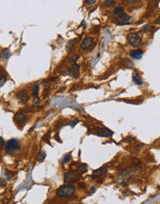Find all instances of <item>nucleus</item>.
I'll list each match as a JSON object with an SVG mask.
<instances>
[{
    "label": "nucleus",
    "mask_w": 160,
    "mask_h": 204,
    "mask_svg": "<svg viewBox=\"0 0 160 204\" xmlns=\"http://www.w3.org/2000/svg\"><path fill=\"white\" fill-rule=\"evenodd\" d=\"M75 192V186H71V185H64L61 186L60 187L57 188L56 190V196L61 199H65V198H69L72 196Z\"/></svg>",
    "instance_id": "f257e3e1"
},
{
    "label": "nucleus",
    "mask_w": 160,
    "mask_h": 204,
    "mask_svg": "<svg viewBox=\"0 0 160 204\" xmlns=\"http://www.w3.org/2000/svg\"><path fill=\"white\" fill-rule=\"evenodd\" d=\"M19 141L17 139H11L9 140L7 145H6V151L7 153L10 154V155H13L17 153L19 150H20V147H19Z\"/></svg>",
    "instance_id": "f03ea898"
},
{
    "label": "nucleus",
    "mask_w": 160,
    "mask_h": 204,
    "mask_svg": "<svg viewBox=\"0 0 160 204\" xmlns=\"http://www.w3.org/2000/svg\"><path fill=\"white\" fill-rule=\"evenodd\" d=\"M127 40L132 47H138L141 45V43H142V38L136 33H129L127 35Z\"/></svg>",
    "instance_id": "7ed1b4c3"
},
{
    "label": "nucleus",
    "mask_w": 160,
    "mask_h": 204,
    "mask_svg": "<svg viewBox=\"0 0 160 204\" xmlns=\"http://www.w3.org/2000/svg\"><path fill=\"white\" fill-rule=\"evenodd\" d=\"M80 175L78 174L77 173L75 172H69V173H67L64 176V182L65 183H74V182H76L78 179H79Z\"/></svg>",
    "instance_id": "20e7f679"
},
{
    "label": "nucleus",
    "mask_w": 160,
    "mask_h": 204,
    "mask_svg": "<svg viewBox=\"0 0 160 204\" xmlns=\"http://www.w3.org/2000/svg\"><path fill=\"white\" fill-rule=\"evenodd\" d=\"M29 117L24 113H21V112H19L14 116V122L17 123L18 125H22L24 124L27 121H28Z\"/></svg>",
    "instance_id": "39448f33"
},
{
    "label": "nucleus",
    "mask_w": 160,
    "mask_h": 204,
    "mask_svg": "<svg viewBox=\"0 0 160 204\" xmlns=\"http://www.w3.org/2000/svg\"><path fill=\"white\" fill-rule=\"evenodd\" d=\"M68 73H69V75L74 77V78H78L80 73V66L75 63L72 64L71 68L68 71Z\"/></svg>",
    "instance_id": "423d86ee"
},
{
    "label": "nucleus",
    "mask_w": 160,
    "mask_h": 204,
    "mask_svg": "<svg viewBox=\"0 0 160 204\" xmlns=\"http://www.w3.org/2000/svg\"><path fill=\"white\" fill-rule=\"evenodd\" d=\"M17 98L19 99V101L21 103V104H25L29 101V95L26 93V91H20L17 94Z\"/></svg>",
    "instance_id": "0eeeda50"
},
{
    "label": "nucleus",
    "mask_w": 160,
    "mask_h": 204,
    "mask_svg": "<svg viewBox=\"0 0 160 204\" xmlns=\"http://www.w3.org/2000/svg\"><path fill=\"white\" fill-rule=\"evenodd\" d=\"M93 44H94V38L88 36V37H86V38L83 40V42L81 43V48L82 49V50H87L88 48H90V46H91Z\"/></svg>",
    "instance_id": "6e6552de"
},
{
    "label": "nucleus",
    "mask_w": 160,
    "mask_h": 204,
    "mask_svg": "<svg viewBox=\"0 0 160 204\" xmlns=\"http://www.w3.org/2000/svg\"><path fill=\"white\" fill-rule=\"evenodd\" d=\"M96 135H99V136H103V137H108V136H111L113 135V132L107 128H102L97 132Z\"/></svg>",
    "instance_id": "1a4fd4ad"
},
{
    "label": "nucleus",
    "mask_w": 160,
    "mask_h": 204,
    "mask_svg": "<svg viewBox=\"0 0 160 204\" xmlns=\"http://www.w3.org/2000/svg\"><path fill=\"white\" fill-rule=\"evenodd\" d=\"M132 81L134 82L136 84H138V85H142V84H143V82H142V78H141L140 74H139V72H138L137 71H133V74H132Z\"/></svg>",
    "instance_id": "9d476101"
},
{
    "label": "nucleus",
    "mask_w": 160,
    "mask_h": 204,
    "mask_svg": "<svg viewBox=\"0 0 160 204\" xmlns=\"http://www.w3.org/2000/svg\"><path fill=\"white\" fill-rule=\"evenodd\" d=\"M130 55L133 59H140L142 57V55H143V51L140 50V49L132 50V51H130Z\"/></svg>",
    "instance_id": "9b49d317"
},
{
    "label": "nucleus",
    "mask_w": 160,
    "mask_h": 204,
    "mask_svg": "<svg viewBox=\"0 0 160 204\" xmlns=\"http://www.w3.org/2000/svg\"><path fill=\"white\" fill-rule=\"evenodd\" d=\"M119 17H118L117 20H114L115 23H118L120 22V21H124V22H127L128 20H130V17L129 15H127V14H124V13H122V14H120V15H118Z\"/></svg>",
    "instance_id": "f8f14e48"
},
{
    "label": "nucleus",
    "mask_w": 160,
    "mask_h": 204,
    "mask_svg": "<svg viewBox=\"0 0 160 204\" xmlns=\"http://www.w3.org/2000/svg\"><path fill=\"white\" fill-rule=\"evenodd\" d=\"M107 166H102V167H100L99 169H97V170H94V173H93V175L94 176H100L102 175V174H104L106 172H107Z\"/></svg>",
    "instance_id": "ddd939ff"
},
{
    "label": "nucleus",
    "mask_w": 160,
    "mask_h": 204,
    "mask_svg": "<svg viewBox=\"0 0 160 204\" xmlns=\"http://www.w3.org/2000/svg\"><path fill=\"white\" fill-rule=\"evenodd\" d=\"M0 57H1V59H2L3 60H8V59H9V57H10L9 49H8V48L3 49V50L0 52Z\"/></svg>",
    "instance_id": "4468645a"
},
{
    "label": "nucleus",
    "mask_w": 160,
    "mask_h": 204,
    "mask_svg": "<svg viewBox=\"0 0 160 204\" xmlns=\"http://www.w3.org/2000/svg\"><path fill=\"white\" fill-rule=\"evenodd\" d=\"M46 151L41 150V151H39L38 154H37V156H36V160H37L38 161H40V162H43V160L46 159Z\"/></svg>",
    "instance_id": "2eb2a0df"
},
{
    "label": "nucleus",
    "mask_w": 160,
    "mask_h": 204,
    "mask_svg": "<svg viewBox=\"0 0 160 204\" xmlns=\"http://www.w3.org/2000/svg\"><path fill=\"white\" fill-rule=\"evenodd\" d=\"M120 64L125 68H132V62L128 59H123L121 60V62H120Z\"/></svg>",
    "instance_id": "dca6fc26"
},
{
    "label": "nucleus",
    "mask_w": 160,
    "mask_h": 204,
    "mask_svg": "<svg viewBox=\"0 0 160 204\" xmlns=\"http://www.w3.org/2000/svg\"><path fill=\"white\" fill-rule=\"evenodd\" d=\"M38 94H39V84H34V86H33V88L32 95H33V97H38Z\"/></svg>",
    "instance_id": "f3484780"
},
{
    "label": "nucleus",
    "mask_w": 160,
    "mask_h": 204,
    "mask_svg": "<svg viewBox=\"0 0 160 204\" xmlns=\"http://www.w3.org/2000/svg\"><path fill=\"white\" fill-rule=\"evenodd\" d=\"M75 43H76V40H75V39H71V40H69V42H68V44H67V46H66L67 51L71 50V48L74 46Z\"/></svg>",
    "instance_id": "a211bd4d"
},
{
    "label": "nucleus",
    "mask_w": 160,
    "mask_h": 204,
    "mask_svg": "<svg viewBox=\"0 0 160 204\" xmlns=\"http://www.w3.org/2000/svg\"><path fill=\"white\" fill-rule=\"evenodd\" d=\"M113 13H114L115 15H120V14H122V13H124V8H122V7H117V8H114Z\"/></svg>",
    "instance_id": "6ab92c4d"
},
{
    "label": "nucleus",
    "mask_w": 160,
    "mask_h": 204,
    "mask_svg": "<svg viewBox=\"0 0 160 204\" xmlns=\"http://www.w3.org/2000/svg\"><path fill=\"white\" fill-rule=\"evenodd\" d=\"M78 59H79V56H78L77 54H73L72 56L69 57V62H70V63L74 64V63H76V61L78 60Z\"/></svg>",
    "instance_id": "aec40b11"
},
{
    "label": "nucleus",
    "mask_w": 160,
    "mask_h": 204,
    "mask_svg": "<svg viewBox=\"0 0 160 204\" xmlns=\"http://www.w3.org/2000/svg\"><path fill=\"white\" fill-rule=\"evenodd\" d=\"M105 6L107 7V8H109V7H112V6L115 4V1L114 0H105Z\"/></svg>",
    "instance_id": "412c9836"
},
{
    "label": "nucleus",
    "mask_w": 160,
    "mask_h": 204,
    "mask_svg": "<svg viewBox=\"0 0 160 204\" xmlns=\"http://www.w3.org/2000/svg\"><path fill=\"white\" fill-rule=\"evenodd\" d=\"M79 171L81 172V173H85V172H87V165H86V164L82 163V164L80 166Z\"/></svg>",
    "instance_id": "4be33fe9"
},
{
    "label": "nucleus",
    "mask_w": 160,
    "mask_h": 204,
    "mask_svg": "<svg viewBox=\"0 0 160 204\" xmlns=\"http://www.w3.org/2000/svg\"><path fill=\"white\" fill-rule=\"evenodd\" d=\"M150 28H151V26H150V25H148V24H147V25L143 26V27H142V28L141 29V32H142V33H147V32H148V31H149V29H150Z\"/></svg>",
    "instance_id": "5701e85b"
},
{
    "label": "nucleus",
    "mask_w": 160,
    "mask_h": 204,
    "mask_svg": "<svg viewBox=\"0 0 160 204\" xmlns=\"http://www.w3.org/2000/svg\"><path fill=\"white\" fill-rule=\"evenodd\" d=\"M69 160H70L69 155H64V157L62 158V161H63L64 163H68L69 161Z\"/></svg>",
    "instance_id": "b1692460"
},
{
    "label": "nucleus",
    "mask_w": 160,
    "mask_h": 204,
    "mask_svg": "<svg viewBox=\"0 0 160 204\" xmlns=\"http://www.w3.org/2000/svg\"><path fill=\"white\" fill-rule=\"evenodd\" d=\"M33 98H34V99H33V106H38V105L40 104V99L38 98V97H33Z\"/></svg>",
    "instance_id": "393cba45"
},
{
    "label": "nucleus",
    "mask_w": 160,
    "mask_h": 204,
    "mask_svg": "<svg viewBox=\"0 0 160 204\" xmlns=\"http://www.w3.org/2000/svg\"><path fill=\"white\" fill-rule=\"evenodd\" d=\"M95 2H96V0H86V4L88 6H93L95 4Z\"/></svg>",
    "instance_id": "a878e982"
},
{
    "label": "nucleus",
    "mask_w": 160,
    "mask_h": 204,
    "mask_svg": "<svg viewBox=\"0 0 160 204\" xmlns=\"http://www.w3.org/2000/svg\"><path fill=\"white\" fill-rule=\"evenodd\" d=\"M1 185H2V186H6V181L3 178H0V186H1Z\"/></svg>",
    "instance_id": "bb28decb"
},
{
    "label": "nucleus",
    "mask_w": 160,
    "mask_h": 204,
    "mask_svg": "<svg viewBox=\"0 0 160 204\" xmlns=\"http://www.w3.org/2000/svg\"><path fill=\"white\" fill-rule=\"evenodd\" d=\"M125 2L128 3V4H132V3H134L136 0H124Z\"/></svg>",
    "instance_id": "cd10ccee"
},
{
    "label": "nucleus",
    "mask_w": 160,
    "mask_h": 204,
    "mask_svg": "<svg viewBox=\"0 0 160 204\" xmlns=\"http://www.w3.org/2000/svg\"><path fill=\"white\" fill-rule=\"evenodd\" d=\"M79 187H80V188H84V187H85V184H84V183H80L79 184Z\"/></svg>",
    "instance_id": "c85d7f7f"
},
{
    "label": "nucleus",
    "mask_w": 160,
    "mask_h": 204,
    "mask_svg": "<svg viewBox=\"0 0 160 204\" xmlns=\"http://www.w3.org/2000/svg\"><path fill=\"white\" fill-rule=\"evenodd\" d=\"M4 144V140H3V138L0 137V145H3Z\"/></svg>",
    "instance_id": "c756f323"
},
{
    "label": "nucleus",
    "mask_w": 160,
    "mask_h": 204,
    "mask_svg": "<svg viewBox=\"0 0 160 204\" xmlns=\"http://www.w3.org/2000/svg\"><path fill=\"white\" fill-rule=\"evenodd\" d=\"M155 24H159V18H158L157 20H155Z\"/></svg>",
    "instance_id": "7c9ffc66"
},
{
    "label": "nucleus",
    "mask_w": 160,
    "mask_h": 204,
    "mask_svg": "<svg viewBox=\"0 0 160 204\" xmlns=\"http://www.w3.org/2000/svg\"><path fill=\"white\" fill-rule=\"evenodd\" d=\"M2 79H4V77H3V76H1V75H0V82H1V80H2ZM2 84H1V83H0V86H1V85H2Z\"/></svg>",
    "instance_id": "2f4dec72"
},
{
    "label": "nucleus",
    "mask_w": 160,
    "mask_h": 204,
    "mask_svg": "<svg viewBox=\"0 0 160 204\" xmlns=\"http://www.w3.org/2000/svg\"><path fill=\"white\" fill-rule=\"evenodd\" d=\"M94 190H95V188H94V187H92V188H91V191L92 192H94Z\"/></svg>",
    "instance_id": "473e14b6"
}]
</instances>
